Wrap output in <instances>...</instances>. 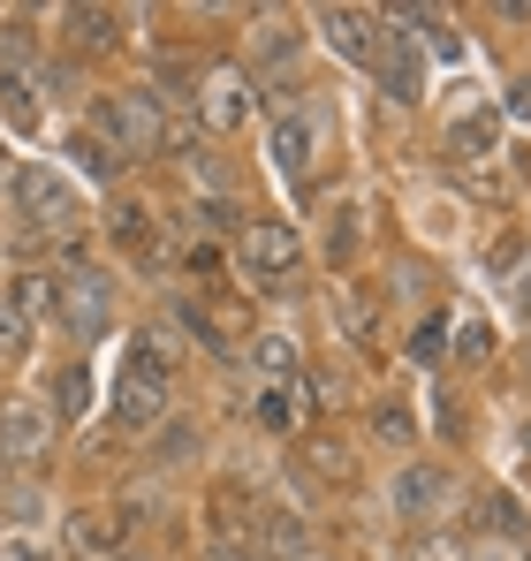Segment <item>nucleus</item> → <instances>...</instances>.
I'll list each match as a JSON object with an SVG mask.
<instances>
[{"label":"nucleus","instance_id":"1","mask_svg":"<svg viewBox=\"0 0 531 561\" xmlns=\"http://www.w3.org/2000/svg\"><path fill=\"white\" fill-rule=\"evenodd\" d=\"M91 137H106L122 160H129V152H160V145H168L160 99L152 92H106L99 106H91Z\"/></svg>","mask_w":531,"mask_h":561},{"label":"nucleus","instance_id":"2","mask_svg":"<svg viewBox=\"0 0 531 561\" xmlns=\"http://www.w3.org/2000/svg\"><path fill=\"white\" fill-rule=\"evenodd\" d=\"M46 440H54V402L46 394H8L0 402V463H38L46 456Z\"/></svg>","mask_w":531,"mask_h":561},{"label":"nucleus","instance_id":"3","mask_svg":"<svg viewBox=\"0 0 531 561\" xmlns=\"http://www.w3.org/2000/svg\"><path fill=\"white\" fill-rule=\"evenodd\" d=\"M114 417H122L129 433L160 425V417H168V365H152L145 350H129V365H122V387H114Z\"/></svg>","mask_w":531,"mask_h":561},{"label":"nucleus","instance_id":"4","mask_svg":"<svg viewBox=\"0 0 531 561\" xmlns=\"http://www.w3.org/2000/svg\"><path fill=\"white\" fill-rule=\"evenodd\" d=\"M8 205H15L31 228H69V220H77V190L61 183L54 168H15V175H8Z\"/></svg>","mask_w":531,"mask_h":561},{"label":"nucleus","instance_id":"5","mask_svg":"<svg viewBox=\"0 0 531 561\" xmlns=\"http://www.w3.org/2000/svg\"><path fill=\"white\" fill-rule=\"evenodd\" d=\"M236 251H244V266L251 274H296V259H304V236L289 228V220H251L244 236H236Z\"/></svg>","mask_w":531,"mask_h":561},{"label":"nucleus","instance_id":"6","mask_svg":"<svg viewBox=\"0 0 531 561\" xmlns=\"http://www.w3.org/2000/svg\"><path fill=\"white\" fill-rule=\"evenodd\" d=\"M380 31H387V38H380V54H372V61H380L387 92L410 106V99L426 92V69H418V38H410V23H403V15H380Z\"/></svg>","mask_w":531,"mask_h":561},{"label":"nucleus","instance_id":"7","mask_svg":"<svg viewBox=\"0 0 531 561\" xmlns=\"http://www.w3.org/2000/svg\"><path fill=\"white\" fill-rule=\"evenodd\" d=\"M448 485H455V478H448L441 463H403L395 485H387V508H395L403 524H426L433 508H448Z\"/></svg>","mask_w":531,"mask_h":561},{"label":"nucleus","instance_id":"8","mask_svg":"<svg viewBox=\"0 0 531 561\" xmlns=\"http://www.w3.org/2000/svg\"><path fill=\"white\" fill-rule=\"evenodd\" d=\"M61 319L77 327V334H106V319H114V288H106V274H91V266H77V274H61Z\"/></svg>","mask_w":531,"mask_h":561},{"label":"nucleus","instance_id":"9","mask_svg":"<svg viewBox=\"0 0 531 561\" xmlns=\"http://www.w3.org/2000/svg\"><path fill=\"white\" fill-rule=\"evenodd\" d=\"M197 122H205V129H244V122H251V84H244L236 69H213V77L197 84Z\"/></svg>","mask_w":531,"mask_h":561},{"label":"nucleus","instance_id":"10","mask_svg":"<svg viewBox=\"0 0 531 561\" xmlns=\"http://www.w3.org/2000/svg\"><path fill=\"white\" fill-rule=\"evenodd\" d=\"M319 31H327V46H335L342 61H372V54H380V38H372L380 15H364V8H327Z\"/></svg>","mask_w":531,"mask_h":561},{"label":"nucleus","instance_id":"11","mask_svg":"<svg viewBox=\"0 0 531 561\" xmlns=\"http://www.w3.org/2000/svg\"><path fill=\"white\" fill-rule=\"evenodd\" d=\"M61 531H69V547H77V554H114V547L129 539V516H114V508H77Z\"/></svg>","mask_w":531,"mask_h":561},{"label":"nucleus","instance_id":"12","mask_svg":"<svg viewBox=\"0 0 531 561\" xmlns=\"http://www.w3.org/2000/svg\"><path fill=\"white\" fill-rule=\"evenodd\" d=\"M266 145H273V168H281L289 183H304V168H312V122H304V114H281V122L266 129Z\"/></svg>","mask_w":531,"mask_h":561},{"label":"nucleus","instance_id":"13","mask_svg":"<svg viewBox=\"0 0 531 561\" xmlns=\"http://www.w3.org/2000/svg\"><path fill=\"white\" fill-rule=\"evenodd\" d=\"M15 319H61V274H23L15 280Z\"/></svg>","mask_w":531,"mask_h":561},{"label":"nucleus","instance_id":"14","mask_svg":"<svg viewBox=\"0 0 531 561\" xmlns=\"http://www.w3.org/2000/svg\"><path fill=\"white\" fill-rule=\"evenodd\" d=\"M84 410H91V365H61V379H54V425L84 417Z\"/></svg>","mask_w":531,"mask_h":561},{"label":"nucleus","instance_id":"15","mask_svg":"<svg viewBox=\"0 0 531 561\" xmlns=\"http://www.w3.org/2000/svg\"><path fill=\"white\" fill-rule=\"evenodd\" d=\"M448 145H455L463 160H486V152L501 145V122H494V114H471V122H455V137H448Z\"/></svg>","mask_w":531,"mask_h":561},{"label":"nucleus","instance_id":"16","mask_svg":"<svg viewBox=\"0 0 531 561\" xmlns=\"http://www.w3.org/2000/svg\"><path fill=\"white\" fill-rule=\"evenodd\" d=\"M114 236H122V251H160V220L145 213V205H122V220H114Z\"/></svg>","mask_w":531,"mask_h":561},{"label":"nucleus","instance_id":"17","mask_svg":"<svg viewBox=\"0 0 531 561\" xmlns=\"http://www.w3.org/2000/svg\"><path fill=\"white\" fill-rule=\"evenodd\" d=\"M259 373L273 387H296V350H289V334H266L259 342Z\"/></svg>","mask_w":531,"mask_h":561},{"label":"nucleus","instance_id":"18","mask_svg":"<svg viewBox=\"0 0 531 561\" xmlns=\"http://www.w3.org/2000/svg\"><path fill=\"white\" fill-rule=\"evenodd\" d=\"M69 152H77V168H84V175H114V168H122V152H114L106 137H84V129L69 137Z\"/></svg>","mask_w":531,"mask_h":561},{"label":"nucleus","instance_id":"19","mask_svg":"<svg viewBox=\"0 0 531 561\" xmlns=\"http://www.w3.org/2000/svg\"><path fill=\"white\" fill-rule=\"evenodd\" d=\"M486 531H501V539H524V508H517V501H501V493H486Z\"/></svg>","mask_w":531,"mask_h":561},{"label":"nucleus","instance_id":"20","mask_svg":"<svg viewBox=\"0 0 531 561\" xmlns=\"http://www.w3.org/2000/svg\"><path fill=\"white\" fill-rule=\"evenodd\" d=\"M23 350H31V327H23L15 311H0V365H15Z\"/></svg>","mask_w":531,"mask_h":561},{"label":"nucleus","instance_id":"21","mask_svg":"<svg viewBox=\"0 0 531 561\" xmlns=\"http://www.w3.org/2000/svg\"><path fill=\"white\" fill-rule=\"evenodd\" d=\"M77 38H84V46H106V38H114V15H106V8H84V15H77Z\"/></svg>","mask_w":531,"mask_h":561},{"label":"nucleus","instance_id":"22","mask_svg":"<svg viewBox=\"0 0 531 561\" xmlns=\"http://www.w3.org/2000/svg\"><path fill=\"white\" fill-rule=\"evenodd\" d=\"M494 350V334H486V319H463V357H486Z\"/></svg>","mask_w":531,"mask_h":561},{"label":"nucleus","instance_id":"23","mask_svg":"<svg viewBox=\"0 0 531 561\" xmlns=\"http://www.w3.org/2000/svg\"><path fill=\"white\" fill-rule=\"evenodd\" d=\"M205 561H266V554H259V547H236V539H213Z\"/></svg>","mask_w":531,"mask_h":561},{"label":"nucleus","instance_id":"24","mask_svg":"<svg viewBox=\"0 0 531 561\" xmlns=\"http://www.w3.org/2000/svg\"><path fill=\"white\" fill-rule=\"evenodd\" d=\"M296 38H289V23H259V54H289Z\"/></svg>","mask_w":531,"mask_h":561},{"label":"nucleus","instance_id":"25","mask_svg":"<svg viewBox=\"0 0 531 561\" xmlns=\"http://www.w3.org/2000/svg\"><path fill=\"white\" fill-rule=\"evenodd\" d=\"M190 440H197V433H190V425H176V433L160 440V463H182V456H190Z\"/></svg>","mask_w":531,"mask_h":561},{"label":"nucleus","instance_id":"26","mask_svg":"<svg viewBox=\"0 0 531 561\" xmlns=\"http://www.w3.org/2000/svg\"><path fill=\"white\" fill-rule=\"evenodd\" d=\"M281 394H289V387H266V402H259L266 425H289V402H281Z\"/></svg>","mask_w":531,"mask_h":561},{"label":"nucleus","instance_id":"27","mask_svg":"<svg viewBox=\"0 0 531 561\" xmlns=\"http://www.w3.org/2000/svg\"><path fill=\"white\" fill-rule=\"evenodd\" d=\"M433 54H441V61H463V38H455L448 23H433Z\"/></svg>","mask_w":531,"mask_h":561},{"label":"nucleus","instance_id":"28","mask_svg":"<svg viewBox=\"0 0 531 561\" xmlns=\"http://www.w3.org/2000/svg\"><path fill=\"white\" fill-rule=\"evenodd\" d=\"M380 440H410V417L403 410H380Z\"/></svg>","mask_w":531,"mask_h":561},{"label":"nucleus","instance_id":"29","mask_svg":"<svg viewBox=\"0 0 531 561\" xmlns=\"http://www.w3.org/2000/svg\"><path fill=\"white\" fill-rule=\"evenodd\" d=\"M517 319H531V274H524V288H517Z\"/></svg>","mask_w":531,"mask_h":561},{"label":"nucleus","instance_id":"30","mask_svg":"<svg viewBox=\"0 0 531 561\" xmlns=\"http://www.w3.org/2000/svg\"><path fill=\"white\" fill-rule=\"evenodd\" d=\"M524 373H531V350H524Z\"/></svg>","mask_w":531,"mask_h":561},{"label":"nucleus","instance_id":"31","mask_svg":"<svg viewBox=\"0 0 531 561\" xmlns=\"http://www.w3.org/2000/svg\"><path fill=\"white\" fill-rule=\"evenodd\" d=\"M114 561H137V554H114Z\"/></svg>","mask_w":531,"mask_h":561}]
</instances>
